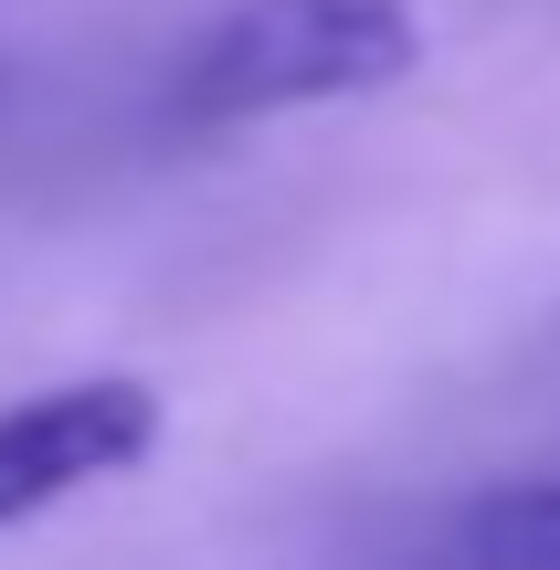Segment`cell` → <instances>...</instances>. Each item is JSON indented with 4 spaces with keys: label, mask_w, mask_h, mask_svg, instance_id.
Wrapping results in <instances>:
<instances>
[{
    "label": "cell",
    "mask_w": 560,
    "mask_h": 570,
    "mask_svg": "<svg viewBox=\"0 0 560 570\" xmlns=\"http://www.w3.org/2000/svg\"><path fill=\"white\" fill-rule=\"evenodd\" d=\"M423 63V11L413 0H233L202 21V42L169 75L180 127H265L307 106L381 96Z\"/></svg>",
    "instance_id": "6da1fadb"
},
{
    "label": "cell",
    "mask_w": 560,
    "mask_h": 570,
    "mask_svg": "<svg viewBox=\"0 0 560 570\" xmlns=\"http://www.w3.org/2000/svg\"><path fill=\"white\" fill-rule=\"evenodd\" d=\"M444 570H560V475L465 497L444 518Z\"/></svg>",
    "instance_id": "3957f363"
},
{
    "label": "cell",
    "mask_w": 560,
    "mask_h": 570,
    "mask_svg": "<svg viewBox=\"0 0 560 570\" xmlns=\"http://www.w3.org/2000/svg\"><path fill=\"white\" fill-rule=\"evenodd\" d=\"M169 412L138 370H96V381H53L0 402V529H32L63 497L106 487V475H138L159 454Z\"/></svg>",
    "instance_id": "7a4b0ae2"
}]
</instances>
